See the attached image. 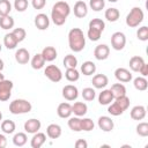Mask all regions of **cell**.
Listing matches in <instances>:
<instances>
[{
	"mask_svg": "<svg viewBox=\"0 0 148 148\" xmlns=\"http://www.w3.org/2000/svg\"><path fill=\"white\" fill-rule=\"evenodd\" d=\"M3 79H5V75H3V74L1 73V71H0V81H1V80H3Z\"/></svg>",
	"mask_w": 148,
	"mask_h": 148,
	"instance_id": "11a10c76",
	"label": "cell"
},
{
	"mask_svg": "<svg viewBox=\"0 0 148 148\" xmlns=\"http://www.w3.org/2000/svg\"><path fill=\"white\" fill-rule=\"evenodd\" d=\"M145 64V60L142 57L140 56H133L131 59H130V68L133 71V72H139V69L141 68V66Z\"/></svg>",
	"mask_w": 148,
	"mask_h": 148,
	"instance_id": "d4e9b609",
	"label": "cell"
},
{
	"mask_svg": "<svg viewBox=\"0 0 148 148\" xmlns=\"http://www.w3.org/2000/svg\"><path fill=\"white\" fill-rule=\"evenodd\" d=\"M1 50H2V46H1V44H0V52H1Z\"/></svg>",
	"mask_w": 148,
	"mask_h": 148,
	"instance_id": "680465c9",
	"label": "cell"
},
{
	"mask_svg": "<svg viewBox=\"0 0 148 148\" xmlns=\"http://www.w3.org/2000/svg\"><path fill=\"white\" fill-rule=\"evenodd\" d=\"M1 130H2V132L6 133V134H12V133L15 132L16 125H15V123H14L13 120L6 119V120H3V121L1 123Z\"/></svg>",
	"mask_w": 148,
	"mask_h": 148,
	"instance_id": "f546056e",
	"label": "cell"
},
{
	"mask_svg": "<svg viewBox=\"0 0 148 148\" xmlns=\"http://www.w3.org/2000/svg\"><path fill=\"white\" fill-rule=\"evenodd\" d=\"M88 111V106L83 102H75L72 105V113H74L77 117H83Z\"/></svg>",
	"mask_w": 148,
	"mask_h": 148,
	"instance_id": "44dd1931",
	"label": "cell"
},
{
	"mask_svg": "<svg viewBox=\"0 0 148 148\" xmlns=\"http://www.w3.org/2000/svg\"><path fill=\"white\" fill-rule=\"evenodd\" d=\"M110 90H111V92H112L114 98H117L119 96H123V95H126V88H125V86L123 83H114V84H112Z\"/></svg>",
	"mask_w": 148,
	"mask_h": 148,
	"instance_id": "f1b7e54d",
	"label": "cell"
},
{
	"mask_svg": "<svg viewBox=\"0 0 148 148\" xmlns=\"http://www.w3.org/2000/svg\"><path fill=\"white\" fill-rule=\"evenodd\" d=\"M113 99H114V97L110 89H104L98 95V102L101 105H109L111 102H113Z\"/></svg>",
	"mask_w": 148,
	"mask_h": 148,
	"instance_id": "d6986e66",
	"label": "cell"
},
{
	"mask_svg": "<svg viewBox=\"0 0 148 148\" xmlns=\"http://www.w3.org/2000/svg\"><path fill=\"white\" fill-rule=\"evenodd\" d=\"M110 54V47L106 44H99L94 50V56L97 60H105Z\"/></svg>",
	"mask_w": 148,
	"mask_h": 148,
	"instance_id": "30bf717a",
	"label": "cell"
},
{
	"mask_svg": "<svg viewBox=\"0 0 148 148\" xmlns=\"http://www.w3.org/2000/svg\"><path fill=\"white\" fill-rule=\"evenodd\" d=\"M114 102L124 110V111H126L127 109H128V106H130V98L126 96V95H123V96H119V97H117V98H114Z\"/></svg>",
	"mask_w": 148,
	"mask_h": 148,
	"instance_id": "74e56055",
	"label": "cell"
},
{
	"mask_svg": "<svg viewBox=\"0 0 148 148\" xmlns=\"http://www.w3.org/2000/svg\"><path fill=\"white\" fill-rule=\"evenodd\" d=\"M138 1H140V0H138Z\"/></svg>",
	"mask_w": 148,
	"mask_h": 148,
	"instance_id": "91938a15",
	"label": "cell"
},
{
	"mask_svg": "<svg viewBox=\"0 0 148 148\" xmlns=\"http://www.w3.org/2000/svg\"><path fill=\"white\" fill-rule=\"evenodd\" d=\"M13 87H14V84L10 80L3 79L0 81V101L1 102H6L10 98Z\"/></svg>",
	"mask_w": 148,
	"mask_h": 148,
	"instance_id": "5b68a950",
	"label": "cell"
},
{
	"mask_svg": "<svg viewBox=\"0 0 148 148\" xmlns=\"http://www.w3.org/2000/svg\"><path fill=\"white\" fill-rule=\"evenodd\" d=\"M15 22L14 18L9 15H5V16H0V28L5 29V30H9L14 27Z\"/></svg>",
	"mask_w": 148,
	"mask_h": 148,
	"instance_id": "4dcf8cb0",
	"label": "cell"
},
{
	"mask_svg": "<svg viewBox=\"0 0 148 148\" xmlns=\"http://www.w3.org/2000/svg\"><path fill=\"white\" fill-rule=\"evenodd\" d=\"M81 72L83 73V75H92L95 72H96V65L95 62L90 61V60H87L84 61L82 65H81Z\"/></svg>",
	"mask_w": 148,
	"mask_h": 148,
	"instance_id": "484cf974",
	"label": "cell"
},
{
	"mask_svg": "<svg viewBox=\"0 0 148 148\" xmlns=\"http://www.w3.org/2000/svg\"><path fill=\"white\" fill-rule=\"evenodd\" d=\"M97 124H98V127L103 131V132H111L114 127V123L113 120L108 117V116H102L98 118L97 120Z\"/></svg>",
	"mask_w": 148,
	"mask_h": 148,
	"instance_id": "8fae6325",
	"label": "cell"
},
{
	"mask_svg": "<svg viewBox=\"0 0 148 148\" xmlns=\"http://www.w3.org/2000/svg\"><path fill=\"white\" fill-rule=\"evenodd\" d=\"M7 146V139L3 134H0V148H5Z\"/></svg>",
	"mask_w": 148,
	"mask_h": 148,
	"instance_id": "f5cc1de1",
	"label": "cell"
},
{
	"mask_svg": "<svg viewBox=\"0 0 148 148\" xmlns=\"http://www.w3.org/2000/svg\"><path fill=\"white\" fill-rule=\"evenodd\" d=\"M44 74L52 82H59L62 79V73H61L60 68L58 66H56V65L46 66V68L44 69Z\"/></svg>",
	"mask_w": 148,
	"mask_h": 148,
	"instance_id": "8992f818",
	"label": "cell"
},
{
	"mask_svg": "<svg viewBox=\"0 0 148 148\" xmlns=\"http://www.w3.org/2000/svg\"><path fill=\"white\" fill-rule=\"evenodd\" d=\"M68 127L74 131V132H81V118L75 116V117H69L68 119Z\"/></svg>",
	"mask_w": 148,
	"mask_h": 148,
	"instance_id": "d6a6232c",
	"label": "cell"
},
{
	"mask_svg": "<svg viewBox=\"0 0 148 148\" xmlns=\"http://www.w3.org/2000/svg\"><path fill=\"white\" fill-rule=\"evenodd\" d=\"M143 10L140 7H133L126 16V24L130 28H135L143 21Z\"/></svg>",
	"mask_w": 148,
	"mask_h": 148,
	"instance_id": "277c9868",
	"label": "cell"
},
{
	"mask_svg": "<svg viewBox=\"0 0 148 148\" xmlns=\"http://www.w3.org/2000/svg\"><path fill=\"white\" fill-rule=\"evenodd\" d=\"M126 45V36L120 32V31H117L114 34H112L111 36V46L113 50L116 51H120L125 47Z\"/></svg>",
	"mask_w": 148,
	"mask_h": 148,
	"instance_id": "52a82bcc",
	"label": "cell"
},
{
	"mask_svg": "<svg viewBox=\"0 0 148 148\" xmlns=\"http://www.w3.org/2000/svg\"><path fill=\"white\" fill-rule=\"evenodd\" d=\"M28 141V136L23 132H18L13 136V143L16 147H23Z\"/></svg>",
	"mask_w": 148,
	"mask_h": 148,
	"instance_id": "1f68e13d",
	"label": "cell"
},
{
	"mask_svg": "<svg viewBox=\"0 0 148 148\" xmlns=\"http://www.w3.org/2000/svg\"><path fill=\"white\" fill-rule=\"evenodd\" d=\"M133 84H134V88L139 91H145L147 88H148V81L146 80L145 76H138L134 79L133 81Z\"/></svg>",
	"mask_w": 148,
	"mask_h": 148,
	"instance_id": "83f0119b",
	"label": "cell"
},
{
	"mask_svg": "<svg viewBox=\"0 0 148 148\" xmlns=\"http://www.w3.org/2000/svg\"><path fill=\"white\" fill-rule=\"evenodd\" d=\"M114 76H116V79H117L119 82H124V83L130 82V81L132 80V73H131L128 69L124 68V67L117 68V69L114 71Z\"/></svg>",
	"mask_w": 148,
	"mask_h": 148,
	"instance_id": "5bb4252c",
	"label": "cell"
},
{
	"mask_svg": "<svg viewBox=\"0 0 148 148\" xmlns=\"http://www.w3.org/2000/svg\"><path fill=\"white\" fill-rule=\"evenodd\" d=\"M15 60H16L18 64H21V65L28 64L29 60H30V53H29V51H28L27 49H24V47L18 49V50L15 52Z\"/></svg>",
	"mask_w": 148,
	"mask_h": 148,
	"instance_id": "9a60e30c",
	"label": "cell"
},
{
	"mask_svg": "<svg viewBox=\"0 0 148 148\" xmlns=\"http://www.w3.org/2000/svg\"><path fill=\"white\" fill-rule=\"evenodd\" d=\"M40 126H42L40 120H38L36 118H31V119H28L24 123V131L27 133L34 134V133H36V132H38L40 130Z\"/></svg>",
	"mask_w": 148,
	"mask_h": 148,
	"instance_id": "7c38bea8",
	"label": "cell"
},
{
	"mask_svg": "<svg viewBox=\"0 0 148 148\" xmlns=\"http://www.w3.org/2000/svg\"><path fill=\"white\" fill-rule=\"evenodd\" d=\"M101 35H102V31L98 30V29H95V28H88V32H87V36L90 40L92 42H96L101 38Z\"/></svg>",
	"mask_w": 148,
	"mask_h": 148,
	"instance_id": "b9f144b4",
	"label": "cell"
},
{
	"mask_svg": "<svg viewBox=\"0 0 148 148\" xmlns=\"http://www.w3.org/2000/svg\"><path fill=\"white\" fill-rule=\"evenodd\" d=\"M46 141V135L45 133H42V132H36L34 133V136L31 138V141H30V146L32 148H40Z\"/></svg>",
	"mask_w": 148,
	"mask_h": 148,
	"instance_id": "ac0fdd59",
	"label": "cell"
},
{
	"mask_svg": "<svg viewBox=\"0 0 148 148\" xmlns=\"http://www.w3.org/2000/svg\"><path fill=\"white\" fill-rule=\"evenodd\" d=\"M89 6L92 10L95 12H99L104 8L105 6V0H90L89 1Z\"/></svg>",
	"mask_w": 148,
	"mask_h": 148,
	"instance_id": "ee69618b",
	"label": "cell"
},
{
	"mask_svg": "<svg viewBox=\"0 0 148 148\" xmlns=\"http://www.w3.org/2000/svg\"><path fill=\"white\" fill-rule=\"evenodd\" d=\"M57 50L53 46H46L42 51V56L45 59V61H53L57 58Z\"/></svg>",
	"mask_w": 148,
	"mask_h": 148,
	"instance_id": "cb8c5ba5",
	"label": "cell"
},
{
	"mask_svg": "<svg viewBox=\"0 0 148 148\" xmlns=\"http://www.w3.org/2000/svg\"><path fill=\"white\" fill-rule=\"evenodd\" d=\"M2 120V113H1V111H0V121Z\"/></svg>",
	"mask_w": 148,
	"mask_h": 148,
	"instance_id": "9f6ffc18",
	"label": "cell"
},
{
	"mask_svg": "<svg viewBox=\"0 0 148 148\" xmlns=\"http://www.w3.org/2000/svg\"><path fill=\"white\" fill-rule=\"evenodd\" d=\"M79 96V90L73 84H67L62 88V97L67 101H75Z\"/></svg>",
	"mask_w": 148,
	"mask_h": 148,
	"instance_id": "9c48e42d",
	"label": "cell"
},
{
	"mask_svg": "<svg viewBox=\"0 0 148 148\" xmlns=\"http://www.w3.org/2000/svg\"><path fill=\"white\" fill-rule=\"evenodd\" d=\"M108 1H110V2H117L118 0H108Z\"/></svg>",
	"mask_w": 148,
	"mask_h": 148,
	"instance_id": "6f0895ef",
	"label": "cell"
},
{
	"mask_svg": "<svg viewBox=\"0 0 148 148\" xmlns=\"http://www.w3.org/2000/svg\"><path fill=\"white\" fill-rule=\"evenodd\" d=\"M62 62H64V66H65L66 68H76V66H77V59H76V57L73 56V54H67V56H65Z\"/></svg>",
	"mask_w": 148,
	"mask_h": 148,
	"instance_id": "e575fe53",
	"label": "cell"
},
{
	"mask_svg": "<svg viewBox=\"0 0 148 148\" xmlns=\"http://www.w3.org/2000/svg\"><path fill=\"white\" fill-rule=\"evenodd\" d=\"M36 28L38 30H46L50 25V18L46 14L44 13H39L35 16V21H34Z\"/></svg>",
	"mask_w": 148,
	"mask_h": 148,
	"instance_id": "ba28073f",
	"label": "cell"
},
{
	"mask_svg": "<svg viewBox=\"0 0 148 148\" xmlns=\"http://www.w3.org/2000/svg\"><path fill=\"white\" fill-rule=\"evenodd\" d=\"M108 112H109L111 116H120V114L124 113V110H123L116 102H112V103L109 104Z\"/></svg>",
	"mask_w": 148,
	"mask_h": 148,
	"instance_id": "f35d334b",
	"label": "cell"
},
{
	"mask_svg": "<svg viewBox=\"0 0 148 148\" xmlns=\"http://www.w3.org/2000/svg\"><path fill=\"white\" fill-rule=\"evenodd\" d=\"M57 113L60 118H69L72 114V105L67 102H62L57 108Z\"/></svg>",
	"mask_w": 148,
	"mask_h": 148,
	"instance_id": "e0dca14e",
	"label": "cell"
},
{
	"mask_svg": "<svg viewBox=\"0 0 148 148\" xmlns=\"http://www.w3.org/2000/svg\"><path fill=\"white\" fill-rule=\"evenodd\" d=\"M136 37H138V39H140L142 42L148 40V27H146V25L140 27L136 31Z\"/></svg>",
	"mask_w": 148,
	"mask_h": 148,
	"instance_id": "bcb514c9",
	"label": "cell"
},
{
	"mask_svg": "<svg viewBox=\"0 0 148 148\" xmlns=\"http://www.w3.org/2000/svg\"><path fill=\"white\" fill-rule=\"evenodd\" d=\"M3 67H5L3 60H2V59H0V71H2V69H3Z\"/></svg>",
	"mask_w": 148,
	"mask_h": 148,
	"instance_id": "db71d44e",
	"label": "cell"
},
{
	"mask_svg": "<svg viewBox=\"0 0 148 148\" xmlns=\"http://www.w3.org/2000/svg\"><path fill=\"white\" fill-rule=\"evenodd\" d=\"M32 109V105L29 101L23 99V98H17L10 102L9 104V111L13 114H24L30 112Z\"/></svg>",
	"mask_w": 148,
	"mask_h": 148,
	"instance_id": "3957f363",
	"label": "cell"
},
{
	"mask_svg": "<svg viewBox=\"0 0 148 148\" xmlns=\"http://www.w3.org/2000/svg\"><path fill=\"white\" fill-rule=\"evenodd\" d=\"M28 0H14V8L17 12H24L28 8Z\"/></svg>",
	"mask_w": 148,
	"mask_h": 148,
	"instance_id": "7dc6e473",
	"label": "cell"
},
{
	"mask_svg": "<svg viewBox=\"0 0 148 148\" xmlns=\"http://www.w3.org/2000/svg\"><path fill=\"white\" fill-rule=\"evenodd\" d=\"M94 127H95V124L90 118H82L81 119V130L82 131L89 132V131H92Z\"/></svg>",
	"mask_w": 148,
	"mask_h": 148,
	"instance_id": "60d3db41",
	"label": "cell"
},
{
	"mask_svg": "<svg viewBox=\"0 0 148 148\" xmlns=\"http://www.w3.org/2000/svg\"><path fill=\"white\" fill-rule=\"evenodd\" d=\"M89 28H95V29H98V30H101L103 32V30L105 28V23L101 18H92L89 22Z\"/></svg>",
	"mask_w": 148,
	"mask_h": 148,
	"instance_id": "f6af8a7d",
	"label": "cell"
},
{
	"mask_svg": "<svg viewBox=\"0 0 148 148\" xmlns=\"http://www.w3.org/2000/svg\"><path fill=\"white\" fill-rule=\"evenodd\" d=\"M95 96H96V91H95L94 88L87 87V88H84V89L82 90V97H83L84 101H88V102L94 101Z\"/></svg>",
	"mask_w": 148,
	"mask_h": 148,
	"instance_id": "ab89813d",
	"label": "cell"
},
{
	"mask_svg": "<svg viewBox=\"0 0 148 148\" xmlns=\"http://www.w3.org/2000/svg\"><path fill=\"white\" fill-rule=\"evenodd\" d=\"M18 42L16 39V37L13 35V32H9V34H6L5 37H3V45L8 49V50H13L17 46Z\"/></svg>",
	"mask_w": 148,
	"mask_h": 148,
	"instance_id": "603a6c76",
	"label": "cell"
},
{
	"mask_svg": "<svg viewBox=\"0 0 148 148\" xmlns=\"http://www.w3.org/2000/svg\"><path fill=\"white\" fill-rule=\"evenodd\" d=\"M92 86L96 88V89H103L108 86L109 83V79L105 74H96L94 77H92V81H91Z\"/></svg>",
	"mask_w": 148,
	"mask_h": 148,
	"instance_id": "2e32d148",
	"label": "cell"
},
{
	"mask_svg": "<svg viewBox=\"0 0 148 148\" xmlns=\"http://www.w3.org/2000/svg\"><path fill=\"white\" fill-rule=\"evenodd\" d=\"M75 147L76 148H87L88 147V142L84 139H79L75 142Z\"/></svg>",
	"mask_w": 148,
	"mask_h": 148,
	"instance_id": "f907efd6",
	"label": "cell"
},
{
	"mask_svg": "<svg viewBox=\"0 0 148 148\" xmlns=\"http://www.w3.org/2000/svg\"><path fill=\"white\" fill-rule=\"evenodd\" d=\"M136 133H138V135L143 136V138L148 136V123H146V121L139 123L136 126Z\"/></svg>",
	"mask_w": 148,
	"mask_h": 148,
	"instance_id": "7bdbcfd3",
	"label": "cell"
},
{
	"mask_svg": "<svg viewBox=\"0 0 148 148\" xmlns=\"http://www.w3.org/2000/svg\"><path fill=\"white\" fill-rule=\"evenodd\" d=\"M146 117V108L143 105H135L131 110V118L133 120H142Z\"/></svg>",
	"mask_w": 148,
	"mask_h": 148,
	"instance_id": "ffe728a7",
	"label": "cell"
},
{
	"mask_svg": "<svg viewBox=\"0 0 148 148\" xmlns=\"http://www.w3.org/2000/svg\"><path fill=\"white\" fill-rule=\"evenodd\" d=\"M139 73H140L142 76H145V77L148 75V65H147L146 62H145V64L141 66V68L139 69Z\"/></svg>",
	"mask_w": 148,
	"mask_h": 148,
	"instance_id": "816d5d0a",
	"label": "cell"
},
{
	"mask_svg": "<svg viewBox=\"0 0 148 148\" xmlns=\"http://www.w3.org/2000/svg\"><path fill=\"white\" fill-rule=\"evenodd\" d=\"M73 10H74V15H75L76 17L83 18V17L87 16V14H88V6H87V3H86L84 1L79 0V1L75 2Z\"/></svg>",
	"mask_w": 148,
	"mask_h": 148,
	"instance_id": "4fadbf2b",
	"label": "cell"
},
{
	"mask_svg": "<svg viewBox=\"0 0 148 148\" xmlns=\"http://www.w3.org/2000/svg\"><path fill=\"white\" fill-rule=\"evenodd\" d=\"M46 135L50 139H58L61 135V127L58 124H50L46 127Z\"/></svg>",
	"mask_w": 148,
	"mask_h": 148,
	"instance_id": "7402d4cb",
	"label": "cell"
},
{
	"mask_svg": "<svg viewBox=\"0 0 148 148\" xmlns=\"http://www.w3.org/2000/svg\"><path fill=\"white\" fill-rule=\"evenodd\" d=\"M12 10V3L9 0H0V16L9 15Z\"/></svg>",
	"mask_w": 148,
	"mask_h": 148,
	"instance_id": "8d00e7d4",
	"label": "cell"
},
{
	"mask_svg": "<svg viewBox=\"0 0 148 148\" xmlns=\"http://www.w3.org/2000/svg\"><path fill=\"white\" fill-rule=\"evenodd\" d=\"M71 13V7L66 1H58L51 10V18L56 25H62Z\"/></svg>",
	"mask_w": 148,
	"mask_h": 148,
	"instance_id": "6da1fadb",
	"label": "cell"
},
{
	"mask_svg": "<svg viewBox=\"0 0 148 148\" xmlns=\"http://www.w3.org/2000/svg\"><path fill=\"white\" fill-rule=\"evenodd\" d=\"M65 77L69 82H75L80 79V73L76 68H67L65 72Z\"/></svg>",
	"mask_w": 148,
	"mask_h": 148,
	"instance_id": "d590c367",
	"label": "cell"
},
{
	"mask_svg": "<svg viewBox=\"0 0 148 148\" xmlns=\"http://www.w3.org/2000/svg\"><path fill=\"white\" fill-rule=\"evenodd\" d=\"M104 16H105V18H106L108 21H110V22H116V21L119 18L120 13H119V10H118L117 8H108V9L105 10V13H104Z\"/></svg>",
	"mask_w": 148,
	"mask_h": 148,
	"instance_id": "836d02e7",
	"label": "cell"
},
{
	"mask_svg": "<svg viewBox=\"0 0 148 148\" xmlns=\"http://www.w3.org/2000/svg\"><path fill=\"white\" fill-rule=\"evenodd\" d=\"M44 65H45V59L43 58L42 53H37V54H35L32 57V59H31V67L34 69H40V68L44 67Z\"/></svg>",
	"mask_w": 148,
	"mask_h": 148,
	"instance_id": "4316f807",
	"label": "cell"
},
{
	"mask_svg": "<svg viewBox=\"0 0 148 148\" xmlns=\"http://www.w3.org/2000/svg\"><path fill=\"white\" fill-rule=\"evenodd\" d=\"M68 45L74 52H81L86 46V37L80 28H73L68 32Z\"/></svg>",
	"mask_w": 148,
	"mask_h": 148,
	"instance_id": "7a4b0ae2",
	"label": "cell"
},
{
	"mask_svg": "<svg viewBox=\"0 0 148 148\" xmlns=\"http://www.w3.org/2000/svg\"><path fill=\"white\" fill-rule=\"evenodd\" d=\"M12 32H13V35L16 37V39H17L18 43L22 42V40H24V38H25V36H27V32H25V30H24L23 28H15Z\"/></svg>",
	"mask_w": 148,
	"mask_h": 148,
	"instance_id": "c3c4849f",
	"label": "cell"
},
{
	"mask_svg": "<svg viewBox=\"0 0 148 148\" xmlns=\"http://www.w3.org/2000/svg\"><path fill=\"white\" fill-rule=\"evenodd\" d=\"M31 5L35 9H43L46 5V0H31Z\"/></svg>",
	"mask_w": 148,
	"mask_h": 148,
	"instance_id": "681fc988",
	"label": "cell"
}]
</instances>
